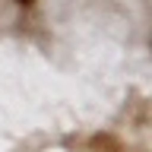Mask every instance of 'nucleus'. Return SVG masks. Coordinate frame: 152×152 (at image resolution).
<instances>
[{"instance_id":"obj_1","label":"nucleus","mask_w":152,"mask_h":152,"mask_svg":"<svg viewBox=\"0 0 152 152\" xmlns=\"http://www.w3.org/2000/svg\"><path fill=\"white\" fill-rule=\"evenodd\" d=\"M19 3H32V0H19Z\"/></svg>"}]
</instances>
